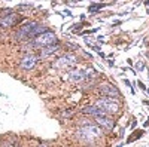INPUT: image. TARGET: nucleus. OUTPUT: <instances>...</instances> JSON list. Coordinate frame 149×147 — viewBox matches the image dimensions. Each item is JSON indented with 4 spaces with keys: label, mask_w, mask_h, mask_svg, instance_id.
Wrapping results in <instances>:
<instances>
[{
    "label": "nucleus",
    "mask_w": 149,
    "mask_h": 147,
    "mask_svg": "<svg viewBox=\"0 0 149 147\" xmlns=\"http://www.w3.org/2000/svg\"><path fill=\"white\" fill-rule=\"evenodd\" d=\"M106 6V3H98V5H91L90 8H88V10L90 12H97L98 9H102V8H104Z\"/></svg>",
    "instance_id": "nucleus-13"
},
{
    "label": "nucleus",
    "mask_w": 149,
    "mask_h": 147,
    "mask_svg": "<svg viewBox=\"0 0 149 147\" xmlns=\"http://www.w3.org/2000/svg\"><path fill=\"white\" fill-rule=\"evenodd\" d=\"M69 79H70L72 82H79V80L85 79V76H84V71H81V70L70 71V73H69Z\"/></svg>",
    "instance_id": "nucleus-11"
},
{
    "label": "nucleus",
    "mask_w": 149,
    "mask_h": 147,
    "mask_svg": "<svg viewBox=\"0 0 149 147\" xmlns=\"http://www.w3.org/2000/svg\"><path fill=\"white\" fill-rule=\"evenodd\" d=\"M39 147H46V146H39Z\"/></svg>",
    "instance_id": "nucleus-20"
},
{
    "label": "nucleus",
    "mask_w": 149,
    "mask_h": 147,
    "mask_svg": "<svg viewBox=\"0 0 149 147\" xmlns=\"http://www.w3.org/2000/svg\"><path fill=\"white\" fill-rule=\"evenodd\" d=\"M85 73H86V75H84V76H85V79H93V77L95 76V75H94V73H95L94 70H86Z\"/></svg>",
    "instance_id": "nucleus-14"
},
{
    "label": "nucleus",
    "mask_w": 149,
    "mask_h": 147,
    "mask_svg": "<svg viewBox=\"0 0 149 147\" xmlns=\"http://www.w3.org/2000/svg\"><path fill=\"white\" fill-rule=\"evenodd\" d=\"M55 43H57L55 34L49 30L33 39V45L37 46V48H46V46H51V45H55Z\"/></svg>",
    "instance_id": "nucleus-3"
},
{
    "label": "nucleus",
    "mask_w": 149,
    "mask_h": 147,
    "mask_svg": "<svg viewBox=\"0 0 149 147\" xmlns=\"http://www.w3.org/2000/svg\"><path fill=\"white\" fill-rule=\"evenodd\" d=\"M148 77H149V75H148Z\"/></svg>",
    "instance_id": "nucleus-22"
},
{
    "label": "nucleus",
    "mask_w": 149,
    "mask_h": 147,
    "mask_svg": "<svg viewBox=\"0 0 149 147\" xmlns=\"http://www.w3.org/2000/svg\"><path fill=\"white\" fill-rule=\"evenodd\" d=\"M78 63V58L76 55H73V54H67V55H63L61 58L57 59V67L60 68H70V67H74Z\"/></svg>",
    "instance_id": "nucleus-5"
},
{
    "label": "nucleus",
    "mask_w": 149,
    "mask_h": 147,
    "mask_svg": "<svg viewBox=\"0 0 149 147\" xmlns=\"http://www.w3.org/2000/svg\"><path fill=\"white\" fill-rule=\"evenodd\" d=\"M0 147H14V146H12L10 143H3V144L0 146Z\"/></svg>",
    "instance_id": "nucleus-16"
},
{
    "label": "nucleus",
    "mask_w": 149,
    "mask_h": 147,
    "mask_svg": "<svg viewBox=\"0 0 149 147\" xmlns=\"http://www.w3.org/2000/svg\"><path fill=\"white\" fill-rule=\"evenodd\" d=\"M58 49H60V46H58L57 43H55V45H51V46H46V48H42V49H40V54H39V58H46V57H49V55L55 54Z\"/></svg>",
    "instance_id": "nucleus-10"
},
{
    "label": "nucleus",
    "mask_w": 149,
    "mask_h": 147,
    "mask_svg": "<svg viewBox=\"0 0 149 147\" xmlns=\"http://www.w3.org/2000/svg\"><path fill=\"white\" fill-rule=\"evenodd\" d=\"M100 94L103 97H109V98H115V100H119L121 98V92L118 91L116 86H113V85H102L100 86Z\"/></svg>",
    "instance_id": "nucleus-6"
},
{
    "label": "nucleus",
    "mask_w": 149,
    "mask_h": 147,
    "mask_svg": "<svg viewBox=\"0 0 149 147\" xmlns=\"http://www.w3.org/2000/svg\"><path fill=\"white\" fill-rule=\"evenodd\" d=\"M37 63V57L34 55H26L21 61H19V67L24 68V70H31Z\"/></svg>",
    "instance_id": "nucleus-8"
},
{
    "label": "nucleus",
    "mask_w": 149,
    "mask_h": 147,
    "mask_svg": "<svg viewBox=\"0 0 149 147\" xmlns=\"http://www.w3.org/2000/svg\"><path fill=\"white\" fill-rule=\"evenodd\" d=\"M139 86H140V88H142V89H146V86H145V85H143V83H142V82H139Z\"/></svg>",
    "instance_id": "nucleus-17"
},
{
    "label": "nucleus",
    "mask_w": 149,
    "mask_h": 147,
    "mask_svg": "<svg viewBox=\"0 0 149 147\" xmlns=\"http://www.w3.org/2000/svg\"><path fill=\"white\" fill-rule=\"evenodd\" d=\"M103 135V128H100L98 125H86V126H81L76 131V137L85 143H93L94 140L100 138Z\"/></svg>",
    "instance_id": "nucleus-1"
},
{
    "label": "nucleus",
    "mask_w": 149,
    "mask_h": 147,
    "mask_svg": "<svg viewBox=\"0 0 149 147\" xmlns=\"http://www.w3.org/2000/svg\"><path fill=\"white\" fill-rule=\"evenodd\" d=\"M95 106L98 108H102L106 115H115L119 112V103L118 100H113V98H109V97H100L98 100L95 101Z\"/></svg>",
    "instance_id": "nucleus-2"
},
{
    "label": "nucleus",
    "mask_w": 149,
    "mask_h": 147,
    "mask_svg": "<svg viewBox=\"0 0 149 147\" xmlns=\"http://www.w3.org/2000/svg\"><path fill=\"white\" fill-rule=\"evenodd\" d=\"M145 104H148V106H149V101H145Z\"/></svg>",
    "instance_id": "nucleus-19"
},
{
    "label": "nucleus",
    "mask_w": 149,
    "mask_h": 147,
    "mask_svg": "<svg viewBox=\"0 0 149 147\" xmlns=\"http://www.w3.org/2000/svg\"><path fill=\"white\" fill-rule=\"evenodd\" d=\"M148 94H149V89H148Z\"/></svg>",
    "instance_id": "nucleus-21"
},
{
    "label": "nucleus",
    "mask_w": 149,
    "mask_h": 147,
    "mask_svg": "<svg viewBox=\"0 0 149 147\" xmlns=\"http://www.w3.org/2000/svg\"><path fill=\"white\" fill-rule=\"evenodd\" d=\"M95 124L100 126V128L107 129V131H110V129H113V128H115V120H112L107 115L95 117Z\"/></svg>",
    "instance_id": "nucleus-7"
},
{
    "label": "nucleus",
    "mask_w": 149,
    "mask_h": 147,
    "mask_svg": "<svg viewBox=\"0 0 149 147\" xmlns=\"http://www.w3.org/2000/svg\"><path fill=\"white\" fill-rule=\"evenodd\" d=\"M74 28H73V31H79L81 30V27H82V24H76V26H73Z\"/></svg>",
    "instance_id": "nucleus-15"
},
{
    "label": "nucleus",
    "mask_w": 149,
    "mask_h": 147,
    "mask_svg": "<svg viewBox=\"0 0 149 147\" xmlns=\"http://www.w3.org/2000/svg\"><path fill=\"white\" fill-rule=\"evenodd\" d=\"M82 113L86 115V116H93V117H98V116H104L106 113L103 112L102 108H98L95 104L94 106H86L82 108Z\"/></svg>",
    "instance_id": "nucleus-9"
},
{
    "label": "nucleus",
    "mask_w": 149,
    "mask_h": 147,
    "mask_svg": "<svg viewBox=\"0 0 149 147\" xmlns=\"http://www.w3.org/2000/svg\"><path fill=\"white\" fill-rule=\"evenodd\" d=\"M21 18H18L17 14H14V12L10 10H6L3 15H0V27L2 28H9L12 26H15L17 22H19Z\"/></svg>",
    "instance_id": "nucleus-4"
},
{
    "label": "nucleus",
    "mask_w": 149,
    "mask_h": 147,
    "mask_svg": "<svg viewBox=\"0 0 149 147\" xmlns=\"http://www.w3.org/2000/svg\"><path fill=\"white\" fill-rule=\"evenodd\" d=\"M145 5H146V6H149V0H145Z\"/></svg>",
    "instance_id": "nucleus-18"
},
{
    "label": "nucleus",
    "mask_w": 149,
    "mask_h": 147,
    "mask_svg": "<svg viewBox=\"0 0 149 147\" xmlns=\"http://www.w3.org/2000/svg\"><path fill=\"white\" fill-rule=\"evenodd\" d=\"M142 135H143V131H142V129H139V131H136V132H134V135H133V137H130V138L127 140V143H131V141H134L136 138H140Z\"/></svg>",
    "instance_id": "nucleus-12"
}]
</instances>
